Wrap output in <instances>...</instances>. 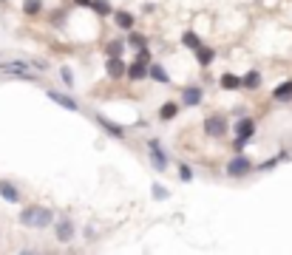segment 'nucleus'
Returning a JSON list of instances; mask_svg holds the SVG:
<instances>
[{"mask_svg":"<svg viewBox=\"0 0 292 255\" xmlns=\"http://www.w3.org/2000/svg\"><path fill=\"white\" fill-rule=\"evenodd\" d=\"M77 6H91V0H74Z\"/></svg>","mask_w":292,"mask_h":255,"instance_id":"32","label":"nucleus"},{"mask_svg":"<svg viewBox=\"0 0 292 255\" xmlns=\"http://www.w3.org/2000/svg\"><path fill=\"white\" fill-rule=\"evenodd\" d=\"M244 145H247V139H238V136H236V139H233V153H241Z\"/></svg>","mask_w":292,"mask_h":255,"instance_id":"30","label":"nucleus"},{"mask_svg":"<svg viewBox=\"0 0 292 255\" xmlns=\"http://www.w3.org/2000/svg\"><path fill=\"white\" fill-rule=\"evenodd\" d=\"M241 88H247V91H258V88H261V71H247L244 74Z\"/></svg>","mask_w":292,"mask_h":255,"instance_id":"17","label":"nucleus"},{"mask_svg":"<svg viewBox=\"0 0 292 255\" xmlns=\"http://www.w3.org/2000/svg\"><path fill=\"white\" fill-rule=\"evenodd\" d=\"M213 60H216V51L213 49H207V46H199V49H196V62H199L201 68H207Z\"/></svg>","mask_w":292,"mask_h":255,"instance_id":"18","label":"nucleus"},{"mask_svg":"<svg viewBox=\"0 0 292 255\" xmlns=\"http://www.w3.org/2000/svg\"><path fill=\"white\" fill-rule=\"evenodd\" d=\"M31 66H34L37 71H49V62H43V60H31Z\"/></svg>","mask_w":292,"mask_h":255,"instance_id":"31","label":"nucleus"},{"mask_svg":"<svg viewBox=\"0 0 292 255\" xmlns=\"http://www.w3.org/2000/svg\"><path fill=\"white\" fill-rule=\"evenodd\" d=\"M125 42H128V40H111L108 46H105V54H108V57H122V51H125Z\"/></svg>","mask_w":292,"mask_h":255,"instance_id":"25","label":"nucleus"},{"mask_svg":"<svg viewBox=\"0 0 292 255\" xmlns=\"http://www.w3.org/2000/svg\"><path fill=\"white\" fill-rule=\"evenodd\" d=\"M46 97L54 99V102L60 105V108H66V111H79V102H77V99L68 97V94H62V91H54V88H49V91H46Z\"/></svg>","mask_w":292,"mask_h":255,"instance_id":"7","label":"nucleus"},{"mask_svg":"<svg viewBox=\"0 0 292 255\" xmlns=\"http://www.w3.org/2000/svg\"><path fill=\"white\" fill-rule=\"evenodd\" d=\"M219 85L224 88V91H236V88H241V77H236V74H221L219 77Z\"/></svg>","mask_w":292,"mask_h":255,"instance_id":"19","label":"nucleus"},{"mask_svg":"<svg viewBox=\"0 0 292 255\" xmlns=\"http://www.w3.org/2000/svg\"><path fill=\"white\" fill-rule=\"evenodd\" d=\"M201 99H204V91H201L199 85H184L182 88V102L187 105V108H196Z\"/></svg>","mask_w":292,"mask_h":255,"instance_id":"8","label":"nucleus"},{"mask_svg":"<svg viewBox=\"0 0 292 255\" xmlns=\"http://www.w3.org/2000/svg\"><path fill=\"white\" fill-rule=\"evenodd\" d=\"M273 99L275 102H292V79H284L281 85H275Z\"/></svg>","mask_w":292,"mask_h":255,"instance_id":"14","label":"nucleus"},{"mask_svg":"<svg viewBox=\"0 0 292 255\" xmlns=\"http://www.w3.org/2000/svg\"><path fill=\"white\" fill-rule=\"evenodd\" d=\"M151 193H153V199H168V196H171V190H168V187H162V184H153V187H151Z\"/></svg>","mask_w":292,"mask_h":255,"instance_id":"28","label":"nucleus"},{"mask_svg":"<svg viewBox=\"0 0 292 255\" xmlns=\"http://www.w3.org/2000/svg\"><path fill=\"white\" fill-rule=\"evenodd\" d=\"M249 170H253V162L244 153H236V159H230V164H227V176L241 179V176H247Z\"/></svg>","mask_w":292,"mask_h":255,"instance_id":"4","label":"nucleus"},{"mask_svg":"<svg viewBox=\"0 0 292 255\" xmlns=\"http://www.w3.org/2000/svg\"><path fill=\"white\" fill-rule=\"evenodd\" d=\"M0 199H6L9 204H17L20 201V190L12 182H0Z\"/></svg>","mask_w":292,"mask_h":255,"instance_id":"16","label":"nucleus"},{"mask_svg":"<svg viewBox=\"0 0 292 255\" xmlns=\"http://www.w3.org/2000/svg\"><path fill=\"white\" fill-rule=\"evenodd\" d=\"M148 156H151L153 170H168V153L162 151V145H159L156 139L148 142Z\"/></svg>","mask_w":292,"mask_h":255,"instance_id":"5","label":"nucleus"},{"mask_svg":"<svg viewBox=\"0 0 292 255\" xmlns=\"http://www.w3.org/2000/svg\"><path fill=\"white\" fill-rule=\"evenodd\" d=\"M286 159H289V153H286V151H281L278 156H273V159H267V162H261V164H258V170H261V173H264V170H273V167H278L281 162H286Z\"/></svg>","mask_w":292,"mask_h":255,"instance_id":"22","label":"nucleus"},{"mask_svg":"<svg viewBox=\"0 0 292 255\" xmlns=\"http://www.w3.org/2000/svg\"><path fill=\"white\" fill-rule=\"evenodd\" d=\"M176 114H179V102H164L162 108H159V119L162 122H171Z\"/></svg>","mask_w":292,"mask_h":255,"instance_id":"21","label":"nucleus"},{"mask_svg":"<svg viewBox=\"0 0 292 255\" xmlns=\"http://www.w3.org/2000/svg\"><path fill=\"white\" fill-rule=\"evenodd\" d=\"M125 77H128L131 82H139V79H148V62L136 60L134 66H128V71H125Z\"/></svg>","mask_w":292,"mask_h":255,"instance_id":"12","label":"nucleus"},{"mask_svg":"<svg viewBox=\"0 0 292 255\" xmlns=\"http://www.w3.org/2000/svg\"><path fill=\"white\" fill-rule=\"evenodd\" d=\"M94 119H97L99 125H102V131H105V134L116 136V139H125V128H122V125H114L111 119H105V116H99V114L94 116Z\"/></svg>","mask_w":292,"mask_h":255,"instance_id":"15","label":"nucleus"},{"mask_svg":"<svg viewBox=\"0 0 292 255\" xmlns=\"http://www.w3.org/2000/svg\"><path fill=\"white\" fill-rule=\"evenodd\" d=\"M60 77H62V82H66L68 88L74 85V74H71V68H68V66H62V68H60Z\"/></svg>","mask_w":292,"mask_h":255,"instance_id":"29","label":"nucleus"},{"mask_svg":"<svg viewBox=\"0 0 292 255\" xmlns=\"http://www.w3.org/2000/svg\"><path fill=\"white\" fill-rule=\"evenodd\" d=\"M128 46H131V49H136V51H139V49H148V37L131 31V34H128Z\"/></svg>","mask_w":292,"mask_h":255,"instance_id":"26","label":"nucleus"},{"mask_svg":"<svg viewBox=\"0 0 292 255\" xmlns=\"http://www.w3.org/2000/svg\"><path fill=\"white\" fill-rule=\"evenodd\" d=\"M233 131H236V136L238 139H253L256 136V119H249V116H241V119L233 125Z\"/></svg>","mask_w":292,"mask_h":255,"instance_id":"6","label":"nucleus"},{"mask_svg":"<svg viewBox=\"0 0 292 255\" xmlns=\"http://www.w3.org/2000/svg\"><path fill=\"white\" fill-rule=\"evenodd\" d=\"M0 74H14V77H20V79H31L34 82V74L29 71V62H23V60H12V62H0Z\"/></svg>","mask_w":292,"mask_h":255,"instance_id":"3","label":"nucleus"},{"mask_svg":"<svg viewBox=\"0 0 292 255\" xmlns=\"http://www.w3.org/2000/svg\"><path fill=\"white\" fill-rule=\"evenodd\" d=\"M17 219H20V224H23V227L46 230L49 224H54V213H51L49 207H37V204H31V207H26V210L20 213Z\"/></svg>","mask_w":292,"mask_h":255,"instance_id":"1","label":"nucleus"},{"mask_svg":"<svg viewBox=\"0 0 292 255\" xmlns=\"http://www.w3.org/2000/svg\"><path fill=\"white\" fill-rule=\"evenodd\" d=\"M179 179L182 182H193V167L190 164H179Z\"/></svg>","mask_w":292,"mask_h":255,"instance_id":"27","label":"nucleus"},{"mask_svg":"<svg viewBox=\"0 0 292 255\" xmlns=\"http://www.w3.org/2000/svg\"><path fill=\"white\" fill-rule=\"evenodd\" d=\"M227 128L230 125H227V119L221 114H213V116H207L204 119V134L213 136V139H221V136L227 134Z\"/></svg>","mask_w":292,"mask_h":255,"instance_id":"2","label":"nucleus"},{"mask_svg":"<svg viewBox=\"0 0 292 255\" xmlns=\"http://www.w3.org/2000/svg\"><path fill=\"white\" fill-rule=\"evenodd\" d=\"M23 12L29 17H37V14L43 12V0H23Z\"/></svg>","mask_w":292,"mask_h":255,"instance_id":"24","label":"nucleus"},{"mask_svg":"<svg viewBox=\"0 0 292 255\" xmlns=\"http://www.w3.org/2000/svg\"><path fill=\"white\" fill-rule=\"evenodd\" d=\"M114 23H116V29L131 31V29H134V23H136V17L131 12H125V9H119V12H114Z\"/></svg>","mask_w":292,"mask_h":255,"instance_id":"13","label":"nucleus"},{"mask_svg":"<svg viewBox=\"0 0 292 255\" xmlns=\"http://www.w3.org/2000/svg\"><path fill=\"white\" fill-rule=\"evenodd\" d=\"M54 232H57V241L68 244V241L74 238V224H71V219H60V221H57V227H54Z\"/></svg>","mask_w":292,"mask_h":255,"instance_id":"10","label":"nucleus"},{"mask_svg":"<svg viewBox=\"0 0 292 255\" xmlns=\"http://www.w3.org/2000/svg\"><path fill=\"white\" fill-rule=\"evenodd\" d=\"M182 46H184V49H190V51H196L201 46L199 34H196V31H184V34H182Z\"/></svg>","mask_w":292,"mask_h":255,"instance_id":"23","label":"nucleus"},{"mask_svg":"<svg viewBox=\"0 0 292 255\" xmlns=\"http://www.w3.org/2000/svg\"><path fill=\"white\" fill-rule=\"evenodd\" d=\"M88 9H91L97 17H108V14H114V9H111L108 0H91V6H88Z\"/></svg>","mask_w":292,"mask_h":255,"instance_id":"20","label":"nucleus"},{"mask_svg":"<svg viewBox=\"0 0 292 255\" xmlns=\"http://www.w3.org/2000/svg\"><path fill=\"white\" fill-rule=\"evenodd\" d=\"M105 71H108L111 79H119V77H125L128 66L122 62V57H108V60H105Z\"/></svg>","mask_w":292,"mask_h":255,"instance_id":"9","label":"nucleus"},{"mask_svg":"<svg viewBox=\"0 0 292 255\" xmlns=\"http://www.w3.org/2000/svg\"><path fill=\"white\" fill-rule=\"evenodd\" d=\"M148 79L168 85V82H171V74H168V68H164V66H159V62H151V66H148Z\"/></svg>","mask_w":292,"mask_h":255,"instance_id":"11","label":"nucleus"}]
</instances>
